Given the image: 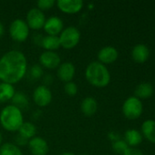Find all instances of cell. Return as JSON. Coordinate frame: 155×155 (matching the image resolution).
I'll use <instances>...</instances> for the list:
<instances>
[{"instance_id":"1","label":"cell","mask_w":155,"mask_h":155,"mask_svg":"<svg viewBox=\"0 0 155 155\" xmlns=\"http://www.w3.org/2000/svg\"><path fill=\"white\" fill-rule=\"evenodd\" d=\"M27 73V60L26 55L18 50H11L0 58L1 82L15 84L20 82Z\"/></svg>"},{"instance_id":"2","label":"cell","mask_w":155,"mask_h":155,"mask_svg":"<svg viewBox=\"0 0 155 155\" xmlns=\"http://www.w3.org/2000/svg\"><path fill=\"white\" fill-rule=\"evenodd\" d=\"M85 78L92 86L102 88L110 84L111 74L105 64L99 61H93L86 67Z\"/></svg>"},{"instance_id":"3","label":"cell","mask_w":155,"mask_h":155,"mask_svg":"<svg viewBox=\"0 0 155 155\" xmlns=\"http://www.w3.org/2000/svg\"><path fill=\"white\" fill-rule=\"evenodd\" d=\"M24 123L23 113L13 104L5 106L0 112V124L5 131L17 132Z\"/></svg>"},{"instance_id":"4","label":"cell","mask_w":155,"mask_h":155,"mask_svg":"<svg viewBox=\"0 0 155 155\" xmlns=\"http://www.w3.org/2000/svg\"><path fill=\"white\" fill-rule=\"evenodd\" d=\"M80 32L77 27H65L58 35L60 47H63L64 49H72L78 45L80 41Z\"/></svg>"},{"instance_id":"5","label":"cell","mask_w":155,"mask_h":155,"mask_svg":"<svg viewBox=\"0 0 155 155\" xmlns=\"http://www.w3.org/2000/svg\"><path fill=\"white\" fill-rule=\"evenodd\" d=\"M29 33L30 29L26 22L21 18H16L13 20L9 25V35L15 42H25L28 38Z\"/></svg>"},{"instance_id":"6","label":"cell","mask_w":155,"mask_h":155,"mask_svg":"<svg viewBox=\"0 0 155 155\" xmlns=\"http://www.w3.org/2000/svg\"><path fill=\"white\" fill-rule=\"evenodd\" d=\"M143 111V105L140 99L135 96L127 98L122 104V113L124 116L130 120L139 118Z\"/></svg>"},{"instance_id":"7","label":"cell","mask_w":155,"mask_h":155,"mask_svg":"<svg viewBox=\"0 0 155 155\" xmlns=\"http://www.w3.org/2000/svg\"><path fill=\"white\" fill-rule=\"evenodd\" d=\"M46 19L47 18L45 16L44 12L39 10L37 7H34L27 12L25 21L26 22L29 29L38 31L43 28Z\"/></svg>"},{"instance_id":"8","label":"cell","mask_w":155,"mask_h":155,"mask_svg":"<svg viewBox=\"0 0 155 155\" xmlns=\"http://www.w3.org/2000/svg\"><path fill=\"white\" fill-rule=\"evenodd\" d=\"M51 90L43 84L38 85L33 92V101L38 107H46L52 102Z\"/></svg>"},{"instance_id":"9","label":"cell","mask_w":155,"mask_h":155,"mask_svg":"<svg viewBox=\"0 0 155 155\" xmlns=\"http://www.w3.org/2000/svg\"><path fill=\"white\" fill-rule=\"evenodd\" d=\"M61 64V59L57 52L44 51L39 56V64L47 69H57Z\"/></svg>"},{"instance_id":"10","label":"cell","mask_w":155,"mask_h":155,"mask_svg":"<svg viewBox=\"0 0 155 155\" xmlns=\"http://www.w3.org/2000/svg\"><path fill=\"white\" fill-rule=\"evenodd\" d=\"M56 5L62 13L74 15L83 8L84 3L81 0H58Z\"/></svg>"},{"instance_id":"11","label":"cell","mask_w":155,"mask_h":155,"mask_svg":"<svg viewBox=\"0 0 155 155\" xmlns=\"http://www.w3.org/2000/svg\"><path fill=\"white\" fill-rule=\"evenodd\" d=\"M43 29L47 35H55L58 36L59 34L64 29V24L61 18L58 16H50L46 19Z\"/></svg>"},{"instance_id":"12","label":"cell","mask_w":155,"mask_h":155,"mask_svg":"<svg viewBox=\"0 0 155 155\" xmlns=\"http://www.w3.org/2000/svg\"><path fill=\"white\" fill-rule=\"evenodd\" d=\"M27 146L32 155H47L49 150L47 141L40 136H35L30 139Z\"/></svg>"},{"instance_id":"13","label":"cell","mask_w":155,"mask_h":155,"mask_svg":"<svg viewBox=\"0 0 155 155\" xmlns=\"http://www.w3.org/2000/svg\"><path fill=\"white\" fill-rule=\"evenodd\" d=\"M75 74H76V68L71 62L61 63L60 65L57 68V75L58 79L64 82L65 84L71 82L75 76Z\"/></svg>"},{"instance_id":"14","label":"cell","mask_w":155,"mask_h":155,"mask_svg":"<svg viewBox=\"0 0 155 155\" xmlns=\"http://www.w3.org/2000/svg\"><path fill=\"white\" fill-rule=\"evenodd\" d=\"M119 56L117 49L113 46H105L101 48L98 53L99 62L103 64H108L115 62Z\"/></svg>"},{"instance_id":"15","label":"cell","mask_w":155,"mask_h":155,"mask_svg":"<svg viewBox=\"0 0 155 155\" xmlns=\"http://www.w3.org/2000/svg\"><path fill=\"white\" fill-rule=\"evenodd\" d=\"M80 110H81V113L85 116H87V117L93 116L98 111L97 100L91 96L85 97L80 104Z\"/></svg>"},{"instance_id":"16","label":"cell","mask_w":155,"mask_h":155,"mask_svg":"<svg viewBox=\"0 0 155 155\" xmlns=\"http://www.w3.org/2000/svg\"><path fill=\"white\" fill-rule=\"evenodd\" d=\"M149 55H150V50L143 44L136 45L132 51V59L137 63L146 62L149 58Z\"/></svg>"},{"instance_id":"17","label":"cell","mask_w":155,"mask_h":155,"mask_svg":"<svg viewBox=\"0 0 155 155\" xmlns=\"http://www.w3.org/2000/svg\"><path fill=\"white\" fill-rule=\"evenodd\" d=\"M16 93L13 84L1 82L0 83V104L11 101Z\"/></svg>"},{"instance_id":"18","label":"cell","mask_w":155,"mask_h":155,"mask_svg":"<svg viewBox=\"0 0 155 155\" xmlns=\"http://www.w3.org/2000/svg\"><path fill=\"white\" fill-rule=\"evenodd\" d=\"M124 138H125V143L128 144V146L130 147H135L137 145H139L142 141H143V135L141 134L140 132H138L135 129H130L128 131H126L125 134H124Z\"/></svg>"},{"instance_id":"19","label":"cell","mask_w":155,"mask_h":155,"mask_svg":"<svg viewBox=\"0 0 155 155\" xmlns=\"http://www.w3.org/2000/svg\"><path fill=\"white\" fill-rule=\"evenodd\" d=\"M41 47L45 49V51H53L55 52L60 47L59 38L55 35H45L43 36Z\"/></svg>"},{"instance_id":"20","label":"cell","mask_w":155,"mask_h":155,"mask_svg":"<svg viewBox=\"0 0 155 155\" xmlns=\"http://www.w3.org/2000/svg\"><path fill=\"white\" fill-rule=\"evenodd\" d=\"M17 132L19 135H21L28 141L37 136V127L34 124L30 122H24Z\"/></svg>"},{"instance_id":"21","label":"cell","mask_w":155,"mask_h":155,"mask_svg":"<svg viewBox=\"0 0 155 155\" xmlns=\"http://www.w3.org/2000/svg\"><path fill=\"white\" fill-rule=\"evenodd\" d=\"M142 132L143 136L151 143H155V121L147 120L142 125Z\"/></svg>"},{"instance_id":"22","label":"cell","mask_w":155,"mask_h":155,"mask_svg":"<svg viewBox=\"0 0 155 155\" xmlns=\"http://www.w3.org/2000/svg\"><path fill=\"white\" fill-rule=\"evenodd\" d=\"M134 94L138 99L149 98L153 94V86L149 83H142L136 87Z\"/></svg>"},{"instance_id":"23","label":"cell","mask_w":155,"mask_h":155,"mask_svg":"<svg viewBox=\"0 0 155 155\" xmlns=\"http://www.w3.org/2000/svg\"><path fill=\"white\" fill-rule=\"evenodd\" d=\"M11 101H12V104L15 105L16 107H17L18 109H20L21 111L24 109H26L28 104H29L28 98H27L26 94L23 92H16V91Z\"/></svg>"},{"instance_id":"24","label":"cell","mask_w":155,"mask_h":155,"mask_svg":"<svg viewBox=\"0 0 155 155\" xmlns=\"http://www.w3.org/2000/svg\"><path fill=\"white\" fill-rule=\"evenodd\" d=\"M0 155H23V153L15 143H5L0 146Z\"/></svg>"},{"instance_id":"25","label":"cell","mask_w":155,"mask_h":155,"mask_svg":"<svg viewBox=\"0 0 155 155\" xmlns=\"http://www.w3.org/2000/svg\"><path fill=\"white\" fill-rule=\"evenodd\" d=\"M28 75L29 77L34 80V81H37V80H39V79H42L43 75H44V70H43V67L40 65V64H33L29 71H28Z\"/></svg>"},{"instance_id":"26","label":"cell","mask_w":155,"mask_h":155,"mask_svg":"<svg viewBox=\"0 0 155 155\" xmlns=\"http://www.w3.org/2000/svg\"><path fill=\"white\" fill-rule=\"evenodd\" d=\"M128 144L125 143V141H122V140H118V141H115L113 143H112V149L113 151L118 153V154H122L128 148Z\"/></svg>"},{"instance_id":"27","label":"cell","mask_w":155,"mask_h":155,"mask_svg":"<svg viewBox=\"0 0 155 155\" xmlns=\"http://www.w3.org/2000/svg\"><path fill=\"white\" fill-rule=\"evenodd\" d=\"M78 85L74 82H69L64 84V92L69 95V96H75L78 94Z\"/></svg>"},{"instance_id":"28","label":"cell","mask_w":155,"mask_h":155,"mask_svg":"<svg viewBox=\"0 0 155 155\" xmlns=\"http://www.w3.org/2000/svg\"><path fill=\"white\" fill-rule=\"evenodd\" d=\"M56 5V1L54 0H38L37 2V6L41 11H47L51 9Z\"/></svg>"},{"instance_id":"29","label":"cell","mask_w":155,"mask_h":155,"mask_svg":"<svg viewBox=\"0 0 155 155\" xmlns=\"http://www.w3.org/2000/svg\"><path fill=\"white\" fill-rule=\"evenodd\" d=\"M16 146H18L19 148L21 147V146H26V145H27V143H28V140H26V138H24V137H22L21 135H19L18 134H17V135L16 136V138H15V143H14Z\"/></svg>"},{"instance_id":"30","label":"cell","mask_w":155,"mask_h":155,"mask_svg":"<svg viewBox=\"0 0 155 155\" xmlns=\"http://www.w3.org/2000/svg\"><path fill=\"white\" fill-rule=\"evenodd\" d=\"M122 155H143L141 150L135 147H128Z\"/></svg>"},{"instance_id":"31","label":"cell","mask_w":155,"mask_h":155,"mask_svg":"<svg viewBox=\"0 0 155 155\" xmlns=\"http://www.w3.org/2000/svg\"><path fill=\"white\" fill-rule=\"evenodd\" d=\"M42 81H43V85L45 86H48V85H50L53 81H54V78L51 74H44L43 77H42Z\"/></svg>"},{"instance_id":"32","label":"cell","mask_w":155,"mask_h":155,"mask_svg":"<svg viewBox=\"0 0 155 155\" xmlns=\"http://www.w3.org/2000/svg\"><path fill=\"white\" fill-rule=\"evenodd\" d=\"M43 36H44V35H40V34H36V35H34V37H33L34 43H35L36 45L41 46V43H42Z\"/></svg>"},{"instance_id":"33","label":"cell","mask_w":155,"mask_h":155,"mask_svg":"<svg viewBox=\"0 0 155 155\" xmlns=\"http://www.w3.org/2000/svg\"><path fill=\"white\" fill-rule=\"evenodd\" d=\"M4 33H5V27H4V25H3V24L0 22V38L3 36V35H4Z\"/></svg>"},{"instance_id":"34","label":"cell","mask_w":155,"mask_h":155,"mask_svg":"<svg viewBox=\"0 0 155 155\" xmlns=\"http://www.w3.org/2000/svg\"><path fill=\"white\" fill-rule=\"evenodd\" d=\"M59 155H76V154H74V153H71V152H64V153H60Z\"/></svg>"},{"instance_id":"35","label":"cell","mask_w":155,"mask_h":155,"mask_svg":"<svg viewBox=\"0 0 155 155\" xmlns=\"http://www.w3.org/2000/svg\"><path fill=\"white\" fill-rule=\"evenodd\" d=\"M2 143H3V136H2V134L0 133V146L3 144Z\"/></svg>"},{"instance_id":"36","label":"cell","mask_w":155,"mask_h":155,"mask_svg":"<svg viewBox=\"0 0 155 155\" xmlns=\"http://www.w3.org/2000/svg\"><path fill=\"white\" fill-rule=\"evenodd\" d=\"M81 155H87V154H81Z\"/></svg>"}]
</instances>
